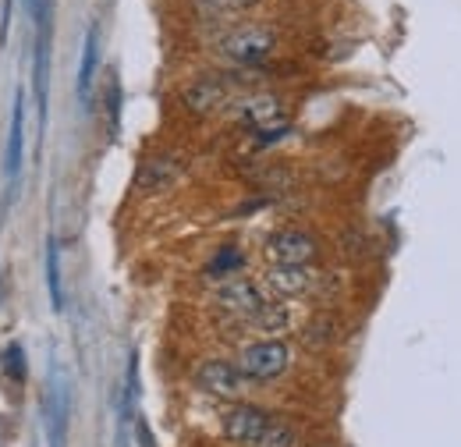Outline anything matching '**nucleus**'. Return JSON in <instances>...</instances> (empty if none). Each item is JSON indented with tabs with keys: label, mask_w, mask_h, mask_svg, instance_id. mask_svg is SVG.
I'll use <instances>...</instances> for the list:
<instances>
[{
	"label": "nucleus",
	"mask_w": 461,
	"mask_h": 447,
	"mask_svg": "<svg viewBox=\"0 0 461 447\" xmlns=\"http://www.w3.org/2000/svg\"><path fill=\"white\" fill-rule=\"evenodd\" d=\"M285 50V32L274 22H228L213 32L210 40V57L217 68H234V71H263L270 68Z\"/></svg>",
	"instance_id": "f257e3e1"
},
{
	"label": "nucleus",
	"mask_w": 461,
	"mask_h": 447,
	"mask_svg": "<svg viewBox=\"0 0 461 447\" xmlns=\"http://www.w3.org/2000/svg\"><path fill=\"white\" fill-rule=\"evenodd\" d=\"M267 0H192V7L199 11V18L203 22H210V25H228V22H238V18H245V14H252L256 7H263Z\"/></svg>",
	"instance_id": "ddd939ff"
},
{
	"label": "nucleus",
	"mask_w": 461,
	"mask_h": 447,
	"mask_svg": "<svg viewBox=\"0 0 461 447\" xmlns=\"http://www.w3.org/2000/svg\"><path fill=\"white\" fill-rule=\"evenodd\" d=\"M185 178V160L174 153H153L135 168V192L139 196H164Z\"/></svg>",
	"instance_id": "9b49d317"
},
{
	"label": "nucleus",
	"mask_w": 461,
	"mask_h": 447,
	"mask_svg": "<svg viewBox=\"0 0 461 447\" xmlns=\"http://www.w3.org/2000/svg\"><path fill=\"white\" fill-rule=\"evenodd\" d=\"M224 117L234 128H241L245 135H256V132H270V128H288L291 107L277 89H263L259 86V89L241 93Z\"/></svg>",
	"instance_id": "f03ea898"
},
{
	"label": "nucleus",
	"mask_w": 461,
	"mask_h": 447,
	"mask_svg": "<svg viewBox=\"0 0 461 447\" xmlns=\"http://www.w3.org/2000/svg\"><path fill=\"white\" fill-rule=\"evenodd\" d=\"M22 168H25V93L18 89L11 107V128H7V157H4V206L18 203Z\"/></svg>",
	"instance_id": "9d476101"
},
{
	"label": "nucleus",
	"mask_w": 461,
	"mask_h": 447,
	"mask_svg": "<svg viewBox=\"0 0 461 447\" xmlns=\"http://www.w3.org/2000/svg\"><path fill=\"white\" fill-rule=\"evenodd\" d=\"M192 380L203 394H210L217 401H228V405L245 401V391H249V380H245L241 366L230 362V359H217V355L199 359L195 369H192Z\"/></svg>",
	"instance_id": "0eeeda50"
},
{
	"label": "nucleus",
	"mask_w": 461,
	"mask_h": 447,
	"mask_svg": "<svg viewBox=\"0 0 461 447\" xmlns=\"http://www.w3.org/2000/svg\"><path fill=\"white\" fill-rule=\"evenodd\" d=\"M0 369H4V377H7L14 388H22V384L29 380V359H25V348H22L18 341L4 344V351H0Z\"/></svg>",
	"instance_id": "dca6fc26"
},
{
	"label": "nucleus",
	"mask_w": 461,
	"mask_h": 447,
	"mask_svg": "<svg viewBox=\"0 0 461 447\" xmlns=\"http://www.w3.org/2000/svg\"><path fill=\"white\" fill-rule=\"evenodd\" d=\"M121 447H124V437H121Z\"/></svg>",
	"instance_id": "aec40b11"
},
{
	"label": "nucleus",
	"mask_w": 461,
	"mask_h": 447,
	"mask_svg": "<svg viewBox=\"0 0 461 447\" xmlns=\"http://www.w3.org/2000/svg\"><path fill=\"white\" fill-rule=\"evenodd\" d=\"M274 423H277L274 412H267V408H259L252 401H234L228 412H224V419H221V430H224V437H228L230 444L259 447L267 441V433H270Z\"/></svg>",
	"instance_id": "1a4fd4ad"
},
{
	"label": "nucleus",
	"mask_w": 461,
	"mask_h": 447,
	"mask_svg": "<svg viewBox=\"0 0 461 447\" xmlns=\"http://www.w3.org/2000/svg\"><path fill=\"white\" fill-rule=\"evenodd\" d=\"M135 437H139V444L142 447H157L153 430H149V423H146V419H135Z\"/></svg>",
	"instance_id": "6ab92c4d"
},
{
	"label": "nucleus",
	"mask_w": 461,
	"mask_h": 447,
	"mask_svg": "<svg viewBox=\"0 0 461 447\" xmlns=\"http://www.w3.org/2000/svg\"><path fill=\"white\" fill-rule=\"evenodd\" d=\"M121 100H124V93H121V78H117V71H107V89H104V104H107V121H111V135H117V128H121Z\"/></svg>",
	"instance_id": "f3484780"
},
{
	"label": "nucleus",
	"mask_w": 461,
	"mask_h": 447,
	"mask_svg": "<svg viewBox=\"0 0 461 447\" xmlns=\"http://www.w3.org/2000/svg\"><path fill=\"white\" fill-rule=\"evenodd\" d=\"M43 426H47V447H68V426H71V380L60 369V362L50 366L47 388H43Z\"/></svg>",
	"instance_id": "6e6552de"
},
{
	"label": "nucleus",
	"mask_w": 461,
	"mask_h": 447,
	"mask_svg": "<svg viewBox=\"0 0 461 447\" xmlns=\"http://www.w3.org/2000/svg\"><path fill=\"white\" fill-rule=\"evenodd\" d=\"M11 4H14V0H0V43H7V29H11Z\"/></svg>",
	"instance_id": "a211bd4d"
},
{
	"label": "nucleus",
	"mask_w": 461,
	"mask_h": 447,
	"mask_svg": "<svg viewBox=\"0 0 461 447\" xmlns=\"http://www.w3.org/2000/svg\"><path fill=\"white\" fill-rule=\"evenodd\" d=\"M330 274L320 263H298V267H267L263 287L281 302H309L330 291Z\"/></svg>",
	"instance_id": "39448f33"
},
{
	"label": "nucleus",
	"mask_w": 461,
	"mask_h": 447,
	"mask_svg": "<svg viewBox=\"0 0 461 447\" xmlns=\"http://www.w3.org/2000/svg\"><path fill=\"white\" fill-rule=\"evenodd\" d=\"M245 263H249V256H245V249L241 245H221L213 256H210V263H206V278L210 280H228V278H238L241 270H245Z\"/></svg>",
	"instance_id": "4468645a"
},
{
	"label": "nucleus",
	"mask_w": 461,
	"mask_h": 447,
	"mask_svg": "<svg viewBox=\"0 0 461 447\" xmlns=\"http://www.w3.org/2000/svg\"><path fill=\"white\" fill-rule=\"evenodd\" d=\"M263 256L270 267H298V263H320L323 260V242L302 227V224H285L274 227L263 242Z\"/></svg>",
	"instance_id": "423d86ee"
},
{
	"label": "nucleus",
	"mask_w": 461,
	"mask_h": 447,
	"mask_svg": "<svg viewBox=\"0 0 461 447\" xmlns=\"http://www.w3.org/2000/svg\"><path fill=\"white\" fill-rule=\"evenodd\" d=\"M274 302V295L263 287V280H249V278H228V280H217L213 287V306L238 320L241 327H256V320L267 313V306Z\"/></svg>",
	"instance_id": "20e7f679"
},
{
	"label": "nucleus",
	"mask_w": 461,
	"mask_h": 447,
	"mask_svg": "<svg viewBox=\"0 0 461 447\" xmlns=\"http://www.w3.org/2000/svg\"><path fill=\"white\" fill-rule=\"evenodd\" d=\"M291 362H294V348L285 337H263L238 351V366H241L245 380L259 384V388L285 380L291 373Z\"/></svg>",
	"instance_id": "7ed1b4c3"
},
{
	"label": "nucleus",
	"mask_w": 461,
	"mask_h": 447,
	"mask_svg": "<svg viewBox=\"0 0 461 447\" xmlns=\"http://www.w3.org/2000/svg\"><path fill=\"white\" fill-rule=\"evenodd\" d=\"M96 68H100V25L93 22L86 29V40H82V60H78V82H75V93L82 104H89L93 96V82H96Z\"/></svg>",
	"instance_id": "f8f14e48"
},
{
	"label": "nucleus",
	"mask_w": 461,
	"mask_h": 447,
	"mask_svg": "<svg viewBox=\"0 0 461 447\" xmlns=\"http://www.w3.org/2000/svg\"><path fill=\"white\" fill-rule=\"evenodd\" d=\"M47 295H50V309L64 313V280H60V245L58 238H47Z\"/></svg>",
	"instance_id": "2eb2a0df"
}]
</instances>
